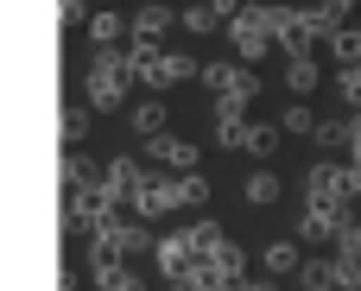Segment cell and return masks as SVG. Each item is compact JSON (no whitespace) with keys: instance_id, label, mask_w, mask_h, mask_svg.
I'll return each instance as SVG.
<instances>
[{"instance_id":"obj_1","label":"cell","mask_w":361,"mask_h":291,"mask_svg":"<svg viewBox=\"0 0 361 291\" xmlns=\"http://www.w3.org/2000/svg\"><path fill=\"white\" fill-rule=\"evenodd\" d=\"M127 82H133V76H127V51H95V63L82 70V82H76V89H82V101H89V108H102V114H108V108H121V101H127Z\"/></svg>"},{"instance_id":"obj_2","label":"cell","mask_w":361,"mask_h":291,"mask_svg":"<svg viewBox=\"0 0 361 291\" xmlns=\"http://www.w3.org/2000/svg\"><path fill=\"white\" fill-rule=\"evenodd\" d=\"M228 44H235V57L241 63H260L279 38H273V13L267 6H247L241 19H228Z\"/></svg>"},{"instance_id":"obj_3","label":"cell","mask_w":361,"mask_h":291,"mask_svg":"<svg viewBox=\"0 0 361 291\" xmlns=\"http://www.w3.org/2000/svg\"><path fill=\"white\" fill-rule=\"evenodd\" d=\"M305 203H336V209H349L355 197H349V165H311L305 171Z\"/></svg>"},{"instance_id":"obj_4","label":"cell","mask_w":361,"mask_h":291,"mask_svg":"<svg viewBox=\"0 0 361 291\" xmlns=\"http://www.w3.org/2000/svg\"><path fill=\"white\" fill-rule=\"evenodd\" d=\"M349 209H336V203H305V216H298V235L305 241H336L343 247V235H349Z\"/></svg>"},{"instance_id":"obj_5","label":"cell","mask_w":361,"mask_h":291,"mask_svg":"<svg viewBox=\"0 0 361 291\" xmlns=\"http://www.w3.org/2000/svg\"><path fill=\"white\" fill-rule=\"evenodd\" d=\"M178 203H184L178 178H146V184L133 190V203H127V209H133L140 222H159V216H165V209H178Z\"/></svg>"},{"instance_id":"obj_6","label":"cell","mask_w":361,"mask_h":291,"mask_svg":"<svg viewBox=\"0 0 361 291\" xmlns=\"http://www.w3.org/2000/svg\"><path fill=\"white\" fill-rule=\"evenodd\" d=\"M197 260H203V254H197L190 228H178V235H165V241H159V273H165L171 285H178V279H184V273H190Z\"/></svg>"},{"instance_id":"obj_7","label":"cell","mask_w":361,"mask_h":291,"mask_svg":"<svg viewBox=\"0 0 361 291\" xmlns=\"http://www.w3.org/2000/svg\"><path fill=\"white\" fill-rule=\"evenodd\" d=\"M171 25H178V13H171V6H159V0H152V6H140V13H133V19H127V38H133V44H159V38H165V32H171Z\"/></svg>"},{"instance_id":"obj_8","label":"cell","mask_w":361,"mask_h":291,"mask_svg":"<svg viewBox=\"0 0 361 291\" xmlns=\"http://www.w3.org/2000/svg\"><path fill=\"white\" fill-rule=\"evenodd\" d=\"M127 76L140 89H165V51L159 44H127Z\"/></svg>"},{"instance_id":"obj_9","label":"cell","mask_w":361,"mask_h":291,"mask_svg":"<svg viewBox=\"0 0 361 291\" xmlns=\"http://www.w3.org/2000/svg\"><path fill=\"white\" fill-rule=\"evenodd\" d=\"M279 133H286V127H267V120H241V127H235L222 146H235V152H254V159H273Z\"/></svg>"},{"instance_id":"obj_10","label":"cell","mask_w":361,"mask_h":291,"mask_svg":"<svg viewBox=\"0 0 361 291\" xmlns=\"http://www.w3.org/2000/svg\"><path fill=\"white\" fill-rule=\"evenodd\" d=\"M146 152L165 165V171H197V140H178V133H159V140H146Z\"/></svg>"},{"instance_id":"obj_11","label":"cell","mask_w":361,"mask_h":291,"mask_svg":"<svg viewBox=\"0 0 361 291\" xmlns=\"http://www.w3.org/2000/svg\"><path fill=\"white\" fill-rule=\"evenodd\" d=\"M108 178V165H95L89 152H63V190H95Z\"/></svg>"},{"instance_id":"obj_12","label":"cell","mask_w":361,"mask_h":291,"mask_svg":"<svg viewBox=\"0 0 361 291\" xmlns=\"http://www.w3.org/2000/svg\"><path fill=\"white\" fill-rule=\"evenodd\" d=\"M127 127H133L140 140H159V133H165V101H159V95L133 101V108H127Z\"/></svg>"},{"instance_id":"obj_13","label":"cell","mask_w":361,"mask_h":291,"mask_svg":"<svg viewBox=\"0 0 361 291\" xmlns=\"http://www.w3.org/2000/svg\"><path fill=\"white\" fill-rule=\"evenodd\" d=\"M178 25H184V32H197V38H209V32H228V25H222V13H216L209 0H190V6L178 13Z\"/></svg>"},{"instance_id":"obj_14","label":"cell","mask_w":361,"mask_h":291,"mask_svg":"<svg viewBox=\"0 0 361 291\" xmlns=\"http://www.w3.org/2000/svg\"><path fill=\"white\" fill-rule=\"evenodd\" d=\"M89 38H95V51H121V38H127V19L102 6V13L89 19Z\"/></svg>"},{"instance_id":"obj_15","label":"cell","mask_w":361,"mask_h":291,"mask_svg":"<svg viewBox=\"0 0 361 291\" xmlns=\"http://www.w3.org/2000/svg\"><path fill=\"white\" fill-rule=\"evenodd\" d=\"M286 89H292V101H311V89H317V57H286Z\"/></svg>"},{"instance_id":"obj_16","label":"cell","mask_w":361,"mask_h":291,"mask_svg":"<svg viewBox=\"0 0 361 291\" xmlns=\"http://www.w3.org/2000/svg\"><path fill=\"white\" fill-rule=\"evenodd\" d=\"M114 235H121V254H127V260L152 247V228H146L140 216H114Z\"/></svg>"},{"instance_id":"obj_17","label":"cell","mask_w":361,"mask_h":291,"mask_svg":"<svg viewBox=\"0 0 361 291\" xmlns=\"http://www.w3.org/2000/svg\"><path fill=\"white\" fill-rule=\"evenodd\" d=\"M260 260H267V273H273V279H286V273H298V266H305L298 241H267V254H260Z\"/></svg>"},{"instance_id":"obj_18","label":"cell","mask_w":361,"mask_h":291,"mask_svg":"<svg viewBox=\"0 0 361 291\" xmlns=\"http://www.w3.org/2000/svg\"><path fill=\"white\" fill-rule=\"evenodd\" d=\"M95 291H146V285L127 260H114V266H95Z\"/></svg>"},{"instance_id":"obj_19","label":"cell","mask_w":361,"mask_h":291,"mask_svg":"<svg viewBox=\"0 0 361 291\" xmlns=\"http://www.w3.org/2000/svg\"><path fill=\"white\" fill-rule=\"evenodd\" d=\"M108 184H114V190H121V197L133 203V190L146 184V171H140V159H108Z\"/></svg>"},{"instance_id":"obj_20","label":"cell","mask_w":361,"mask_h":291,"mask_svg":"<svg viewBox=\"0 0 361 291\" xmlns=\"http://www.w3.org/2000/svg\"><path fill=\"white\" fill-rule=\"evenodd\" d=\"M279 190H286V184H279L273 171H254V178L241 184V197H247V209H267V203H279Z\"/></svg>"},{"instance_id":"obj_21","label":"cell","mask_w":361,"mask_h":291,"mask_svg":"<svg viewBox=\"0 0 361 291\" xmlns=\"http://www.w3.org/2000/svg\"><path fill=\"white\" fill-rule=\"evenodd\" d=\"M330 57H336V70H349V63H361V25H343V32L330 38Z\"/></svg>"},{"instance_id":"obj_22","label":"cell","mask_w":361,"mask_h":291,"mask_svg":"<svg viewBox=\"0 0 361 291\" xmlns=\"http://www.w3.org/2000/svg\"><path fill=\"white\" fill-rule=\"evenodd\" d=\"M279 127H286V133H305V140H317V127H324V120L311 114V101H292V108L279 114Z\"/></svg>"},{"instance_id":"obj_23","label":"cell","mask_w":361,"mask_h":291,"mask_svg":"<svg viewBox=\"0 0 361 291\" xmlns=\"http://www.w3.org/2000/svg\"><path fill=\"white\" fill-rule=\"evenodd\" d=\"M82 140H89V101H76L63 114V152H82Z\"/></svg>"},{"instance_id":"obj_24","label":"cell","mask_w":361,"mask_h":291,"mask_svg":"<svg viewBox=\"0 0 361 291\" xmlns=\"http://www.w3.org/2000/svg\"><path fill=\"white\" fill-rule=\"evenodd\" d=\"M330 279H336V291H361V254L343 247V254L330 260Z\"/></svg>"},{"instance_id":"obj_25","label":"cell","mask_w":361,"mask_h":291,"mask_svg":"<svg viewBox=\"0 0 361 291\" xmlns=\"http://www.w3.org/2000/svg\"><path fill=\"white\" fill-rule=\"evenodd\" d=\"M298 291H336L330 260H305V266H298Z\"/></svg>"},{"instance_id":"obj_26","label":"cell","mask_w":361,"mask_h":291,"mask_svg":"<svg viewBox=\"0 0 361 291\" xmlns=\"http://www.w3.org/2000/svg\"><path fill=\"white\" fill-rule=\"evenodd\" d=\"M190 76H203L197 57H190V51H165V82H190Z\"/></svg>"},{"instance_id":"obj_27","label":"cell","mask_w":361,"mask_h":291,"mask_svg":"<svg viewBox=\"0 0 361 291\" xmlns=\"http://www.w3.org/2000/svg\"><path fill=\"white\" fill-rule=\"evenodd\" d=\"M235 82H241V70H235V63H203V89H216V95H228Z\"/></svg>"},{"instance_id":"obj_28","label":"cell","mask_w":361,"mask_h":291,"mask_svg":"<svg viewBox=\"0 0 361 291\" xmlns=\"http://www.w3.org/2000/svg\"><path fill=\"white\" fill-rule=\"evenodd\" d=\"M190 241H197V254H216V247H222L228 235H222V222H209V216H203V222L190 228Z\"/></svg>"},{"instance_id":"obj_29","label":"cell","mask_w":361,"mask_h":291,"mask_svg":"<svg viewBox=\"0 0 361 291\" xmlns=\"http://www.w3.org/2000/svg\"><path fill=\"white\" fill-rule=\"evenodd\" d=\"M336 95H343L349 108H361V63H349V70H336Z\"/></svg>"},{"instance_id":"obj_30","label":"cell","mask_w":361,"mask_h":291,"mask_svg":"<svg viewBox=\"0 0 361 291\" xmlns=\"http://www.w3.org/2000/svg\"><path fill=\"white\" fill-rule=\"evenodd\" d=\"M317 146H343V120H324L317 127Z\"/></svg>"},{"instance_id":"obj_31","label":"cell","mask_w":361,"mask_h":291,"mask_svg":"<svg viewBox=\"0 0 361 291\" xmlns=\"http://www.w3.org/2000/svg\"><path fill=\"white\" fill-rule=\"evenodd\" d=\"M89 19V0H63V25H82Z\"/></svg>"},{"instance_id":"obj_32","label":"cell","mask_w":361,"mask_h":291,"mask_svg":"<svg viewBox=\"0 0 361 291\" xmlns=\"http://www.w3.org/2000/svg\"><path fill=\"white\" fill-rule=\"evenodd\" d=\"M343 247H349V254H361V222H349V235H343Z\"/></svg>"},{"instance_id":"obj_33","label":"cell","mask_w":361,"mask_h":291,"mask_svg":"<svg viewBox=\"0 0 361 291\" xmlns=\"http://www.w3.org/2000/svg\"><path fill=\"white\" fill-rule=\"evenodd\" d=\"M349 197H355V203H361V159H355V165H349Z\"/></svg>"},{"instance_id":"obj_34","label":"cell","mask_w":361,"mask_h":291,"mask_svg":"<svg viewBox=\"0 0 361 291\" xmlns=\"http://www.w3.org/2000/svg\"><path fill=\"white\" fill-rule=\"evenodd\" d=\"M57 291H82V279H76V273H63V279H57Z\"/></svg>"},{"instance_id":"obj_35","label":"cell","mask_w":361,"mask_h":291,"mask_svg":"<svg viewBox=\"0 0 361 291\" xmlns=\"http://www.w3.org/2000/svg\"><path fill=\"white\" fill-rule=\"evenodd\" d=\"M241 291H279V285H273V279H247Z\"/></svg>"},{"instance_id":"obj_36","label":"cell","mask_w":361,"mask_h":291,"mask_svg":"<svg viewBox=\"0 0 361 291\" xmlns=\"http://www.w3.org/2000/svg\"><path fill=\"white\" fill-rule=\"evenodd\" d=\"M324 6H336V13H343V19H349V13H355V0H324Z\"/></svg>"},{"instance_id":"obj_37","label":"cell","mask_w":361,"mask_h":291,"mask_svg":"<svg viewBox=\"0 0 361 291\" xmlns=\"http://www.w3.org/2000/svg\"><path fill=\"white\" fill-rule=\"evenodd\" d=\"M171 291H197V285H171Z\"/></svg>"},{"instance_id":"obj_38","label":"cell","mask_w":361,"mask_h":291,"mask_svg":"<svg viewBox=\"0 0 361 291\" xmlns=\"http://www.w3.org/2000/svg\"><path fill=\"white\" fill-rule=\"evenodd\" d=\"M292 291H298V285H292Z\"/></svg>"}]
</instances>
